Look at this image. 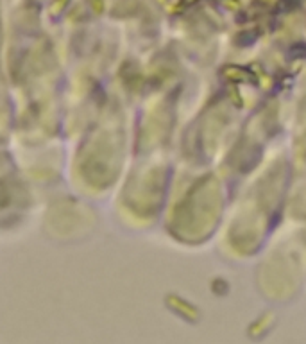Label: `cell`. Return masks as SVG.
<instances>
[{"label":"cell","mask_w":306,"mask_h":344,"mask_svg":"<svg viewBox=\"0 0 306 344\" xmlns=\"http://www.w3.org/2000/svg\"><path fill=\"white\" fill-rule=\"evenodd\" d=\"M222 73L226 79H230L231 83L237 84H258V77L251 72L249 68H244V66L238 65H226L222 68Z\"/></svg>","instance_id":"6da1fadb"},{"label":"cell","mask_w":306,"mask_h":344,"mask_svg":"<svg viewBox=\"0 0 306 344\" xmlns=\"http://www.w3.org/2000/svg\"><path fill=\"white\" fill-rule=\"evenodd\" d=\"M260 33L254 29L251 31H240V33L237 34V38H235V41H237L240 47H249V45H252L256 40H258Z\"/></svg>","instance_id":"7a4b0ae2"},{"label":"cell","mask_w":306,"mask_h":344,"mask_svg":"<svg viewBox=\"0 0 306 344\" xmlns=\"http://www.w3.org/2000/svg\"><path fill=\"white\" fill-rule=\"evenodd\" d=\"M288 56L292 59H306V43H302V41L294 43L288 48Z\"/></svg>","instance_id":"3957f363"}]
</instances>
